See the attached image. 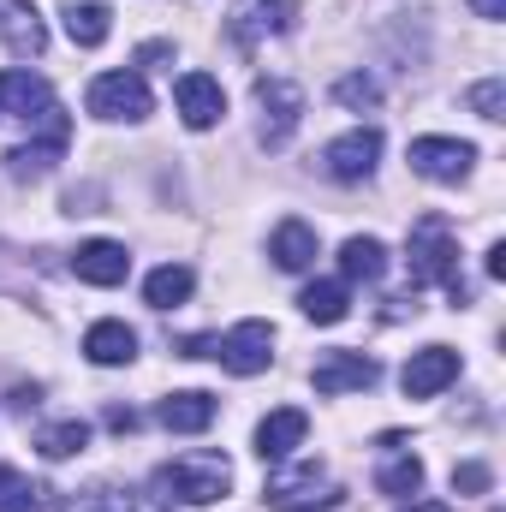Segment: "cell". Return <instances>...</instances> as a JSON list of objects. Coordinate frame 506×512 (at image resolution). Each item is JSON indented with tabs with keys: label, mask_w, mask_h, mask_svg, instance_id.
<instances>
[{
	"label": "cell",
	"mask_w": 506,
	"mask_h": 512,
	"mask_svg": "<svg viewBox=\"0 0 506 512\" xmlns=\"http://www.w3.org/2000/svg\"><path fill=\"white\" fill-rule=\"evenodd\" d=\"M447 286L453 304H471V286L459 280V245H453V227L441 215H423L411 227V292L417 286Z\"/></svg>",
	"instance_id": "obj_1"
},
{
	"label": "cell",
	"mask_w": 506,
	"mask_h": 512,
	"mask_svg": "<svg viewBox=\"0 0 506 512\" xmlns=\"http://www.w3.org/2000/svg\"><path fill=\"white\" fill-rule=\"evenodd\" d=\"M155 489H161V501L209 507V501H221L233 489V465L221 453H185V459H173V465L155 471Z\"/></svg>",
	"instance_id": "obj_2"
},
{
	"label": "cell",
	"mask_w": 506,
	"mask_h": 512,
	"mask_svg": "<svg viewBox=\"0 0 506 512\" xmlns=\"http://www.w3.org/2000/svg\"><path fill=\"white\" fill-rule=\"evenodd\" d=\"M340 501H346V489L322 465H298V471L268 477V507L274 512H334Z\"/></svg>",
	"instance_id": "obj_3"
},
{
	"label": "cell",
	"mask_w": 506,
	"mask_h": 512,
	"mask_svg": "<svg viewBox=\"0 0 506 512\" xmlns=\"http://www.w3.org/2000/svg\"><path fill=\"white\" fill-rule=\"evenodd\" d=\"M149 108H155V96L137 72H102L90 84V114L96 120H149Z\"/></svg>",
	"instance_id": "obj_4"
},
{
	"label": "cell",
	"mask_w": 506,
	"mask_h": 512,
	"mask_svg": "<svg viewBox=\"0 0 506 512\" xmlns=\"http://www.w3.org/2000/svg\"><path fill=\"white\" fill-rule=\"evenodd\" d=\"M471 161H477V143H465V137H417L411 143V167L435 185H459L471 173Z\"/></svg>",
	"instance_id": "obj_5"
},
{
	"label": "cell",
	"mask_w": 506,
	"mask_h": 512,
	"mask_svg": "<svg viewBox=\"0 0 506 512\" xmlns=\"http://www.w3.org/2000/svg\"><path fill=\"white\" fill-rule=\"evenodd\" d=\"M256 102H262V143L280 149L304 120V90L286 84V78H256Z\"/></svg>",
	"instance_id": "obj_6"
},
{
	"label": "cell",
	"mask_w": 506,
	"mask_h": 512,
	"mask_svg": "<svg viewBox=\"0 0 506 512\" xmlns=\"http://www.w3.org/2000/svg\"><path fill=\"white\" fill-rule=\"evenodd\" d=\"M381 161V131L376 126H358L346 131V137H334L328 149H322V167L340 179V185H358V179H370Z\"/></svg>",
	"instance_id": "obj_7"
},
{
	"label": "cell",
	"mask_w": 506,
	"mask_h": 512,
	"mask_svg": "<svg viewBox=\"0 0 506 512\" xmlns=\"http://www.w3.org/2000/svg\"><path fill=\"white\" fill-rule=\"evenodd\" d=\"M36 126H42V143H18V149L6 155V173H12V179H42V173L66 155V137H72V126H66V114H60V108H48Z\"/></svg>",
	"instance_id": "obj_8"
},
{
	"label": "cell",
	"mask_w": 506,
	"mask_h": 512,
	"mask_svg": "<svg viewBox=\"0 0 506 512\" xmlns=\"http://www.w3.org/2000/svg\"><path fill=\"white\" fill-rule=\"evenodd\" d=\"M459 382V352L453 346H423V352H411V364L399 370V387H405V399H435L441 387Z\"/></svg>",
	"instance_id": "obj_9"
},
{
	"label": "cell",
	"mask_w": 506,
	"mask_h": 512,
	"mask_svg": "<svg viewBox=\"0 0 506 512\" xmlns=\"http://www.w3.org/2000/svg\"><path fill=\"white\" fill-rule=\"evenodd\" d=\"M173 102H179V120L191 131L221 126V114H227V90H221L209 72H185V78L173 84Z\"/></svg>",
	"instance_id": "obj_10"
},
{
	"label": "cell",
	"mask_w": 506,
	"mask_h": 512,
	"mask_svg": "<svg viewBox=\"0 0 506 512\" xmlns=\"http://www.w3.org/2000/svg\"><path fill=\"white\" fill-rule=\"evenodd\" d=\"M215 358H221L233 376H262L268 358H274V328H268V322H239V328L221 340Z\"/></svg>",
	"instance_id": "obj_11"
},
{
	"label": "cell",
	"mask_w": 506,
	"mask_h": 512,
	"mask_svg": "<svg viewBox=\"0 0 506 512\" xmlns=\"http://www.w3.org/2000/svg\"><path fill=\"white\" fill-rule=\"evenodd\" d=\"M376 358H364V352H328L316 370H310V382H316V393H364V387H376Z\"/></svg>",
	"instance_id": "obj_12"
},
{
	"label": "cell",
	"mask_w": 506,
	"mask_h": 512,
	"mask_svg": "<svg viewBox=\"0 0 506 512\" xmlns=\"http://www.w3.org/2000/svg\"><path fill=\"white\" fill-rule=\"evenodd\" d=\"M0 42H6V54L36 60V54L48 48V24H42V12H36L30 0H0Z\"/></svg>",
	"instance_id": "obj_13"
},
{
	"label": "cell",
	"mask_w": 506,
	"mask_h": 512,
	"mask_svg": "<svg viewBox=\"0 0 506 512\" xmlns=\"http://www.w3.org/2000/svg\"><path fill=\"white\" fill-rule=\"evenodd\" d=\"M227 30H233L239 48H256L262 36H286L292 30V0H239Z\"/></svg>",
	"instance_id": "obj_14"
},
{
	"label": "cell",
	"mask_w": 506,
	"mask_h": 512,
	"mask_svg": "<svg viewBox=\"0 0 506 512\" xmlns=\"http://www.w3.org/2000/svg\"><path fill=\"white\" fill-rule=\"evenodd\" d=\"M72 274H78L84 286H120L131 274V256H126V245H114V239H90V245H78V256H72Z\"/></svg>",
	"instance_id": "obj_15"
},
{
	"label": "cell",
	"mask_w": 506,
	"mask_h": 512,
	"mask_svg": "<svg viewBox=\"0 0 506 512\" xmlns=\"http://www.w3.org/2000/svg\"><path fill=\"white\" fill-rule=\"evenodd\" d=\"M215 393H203V387H185V393H167L161 399V423L173 429V435H203L209 423H215Z\"/></svg>",
	"instance_id": "obj_16"
},
{
	"label": "cell",
	"mask_w": 506,
	"mask_h": 512,
	"mask_svg": "<svg viewBox=\"0 0 506 512\" xmlns=\"http://www.w3.org/2000/svg\"><path fill=\"white\" fill-rule=\"evenodd\" d=\"M304 435H310V417H304V411H292V405H286V411H268V417L256 423V453H262V459H286Z\"/></svg>",
	"instance_id": "obj_17"
},
{
	"label": "cell",
	"mask_w": 506,
	"mask_h": 512,
	"mask_svg": "<svg viewBox=\"0 0 506 512\" xmlns=\"http://www.w3.org/2000/svg\"><path fill=\"white\" fill-rule=\"evenodd\" d=\"M0 108H12L18 120H42L54 108V90L36 72H0Z\"/></svg>",
	"instance_id": "obj_18"
},
{
	"label": "cell",
	"mask_w": 506,
	"mask_h": 512,
	"mask_svg": "<svg viewBox=\"0 0 506 512\" xmlns=\"http://www.w3.org/2000/svg\"><path fill=\"white\" fill-rule=\"evenodd\" d=\"M84 358H90V364H102V370L131 364V358H137V334H131L126 322H96V328L84 334Z\"/></svg>",
	"instance_id": "obj_19"
},
{
	"label": "cell",
	"mask_w": 506,
	"mask_h": 512,
	"mask_svg": "<svg viewBox=\"0 0 506 512\" xmlns=\"http://www.w3.org/2000/svg\"><path fill=\"white\" fill-rule=\"evenodd\" d=\"M268 256H274V268L304 274V268L316 262V227H304V221H280V227H274V245H268Z\"/></svg>",
	"instance_id": "obj_20"
},
{
	"label": "cell",
	"mask_w": 506,
	"mask_h": 512,
	"mask_svg": "<svg viewBox=\"0 0 506 512\" xmlns=\"http://www.w3.org/2000/svg\"><path fill=\"white\" fill-rule=\"evenodd\" d=\"M0 512H60V495L42 489V483H30L24 471L0 465Z\"/></svg>",
	"instance_id": "obj_21"
},
{
	"label": "cell",
	"mask_w": 506,
	"mask_h": 512,
	"mask_svg": "<svg viewBox=\"0 0 506 512\" xmlns=\"http://www.w3.org/2000/svg\"><path fill=\"white\" fill-rule=\"evenodd\" d=\"M191 286H197V274H191L185 262H161V268L143 280V298H149L155 310H179V304L191 298Z\"/></svg>",
	"instance_id": "obj_22"
},
{
	"label": "cell",
	"mask_w": 506,
	"mask_h": 512,
	"mask_svg": "<svg viewBox=\"0 0 506 512\" xmlns=\"http://www.w3.org/2000/svg\"><path fill=\"white\" fill-rule=\"evenodd\" d=\"M108 6L102 0H66V36L78 42V48H102L108 42Z\"/></svg>",
	"instance_id": "obj_23"
},
{
	"label": "cell",
	"mask_w": 506,
	"mask_h": 512,
	"mask_svg": "<svg viewBox=\"0 0 506 512\" xmlns=\"http://www.w3.org/2000/svg\"><path fill=\"white\" fill-rule=\"evenodd\" d=\"M298 310L310 316V322H346V310H352V298H346V280H310L304 286V298H298Z\"/></svg>",
	"instance_id": "obj_24"
},
{
	"label": "cell",
	"mask_w": 506,
	"mask_h": 512,
	"mask_svg": "<svg viewBox=\"0 0 506 512\" xmlns=\"http://www.w3.org/2000/svg\"><path fill=\"white\" fill-rule=\"evenodd\" d=\"M340 274L346 280H381L387 274V245L381 239H346L340 245Z\"/></svg>",
	"instance_id": "obj_25"
},
{
	"label": "cell",
	"mask_w": 506,
	"mask_h": 512,
	"mask_svg": "<svg viewBox=\"0 0 506 512\" xmlns=\"http://www.w3.org/2000/svg\"><path fill=\"white\" fill-rule=\"evenodd\" d=\"M36 447H42V459H72V453H84V447H90V423H78V417L48 423V429L36 435Z\"/></svg>",
	"instance_id": "obj_26"
},
{
	"label": "cell",
	"mask_w": 506,
	"mask_h": 512,
	"mask_svg": "<svg viewBox=\"0 0 506 512\" xmlns=\"http://www.w3.org/2000/svg\"><path fill=\"white\" fill-rule=\"evenodd\" d=\"M376 489H381V495H417V489H423V459H417V453L387 459V465H381V477H376Z\"/></svg>",
	"instance_id": "obj_27"
},
{
	"label": "cell",
	"mask_w": 506,
	"mask_h": 512,
	"mask_svg": "<svg viewBox=\"0 0 506 512\" xmlns=\"http://www.w3.org/2000/svg\"><path fill=\"white\" fill-rule=\"evenodd\" d=\"M334 96H340L346 108H376L381 84H376V78H364V72H352V78H340V84H334Z\"/></svg>",
	"instance_id": "obj_28"
},
{
	"label": "cell",
	"mask_w": 506,
	"mask_h": 512,
	"mask_svg": "<svg viewBox=\"0 0 506 512\" xmlns=\"http://www.w3.org/2000/svg\"><path fill=\"white\" fill-rule=\"evenodd\" d=\"M471 108H477L483 120H506V84L501 78H483V84L471 90Z\"/></svg>",
	"instance_id": "obj_29"
},
{
	"label": "cell",
	"mask_w": 506,
	"mask_h": 512,
	"mask_svg": "<svg viewBox=\"0 0 506 512\" xmlns=\"http://www.w3.org/2000/svg\"><path fill=\"white\" fill-rule=\"evenodd\" d=\"M84 512H137V501H131V489H96Z\"/></svg>",
	"instance_id": "obj_30"
},
{
	"label": "cell",
	"mask_w": 506,
	"mask_h": 512,
	"mask_svg": "<svg viewBox=\"0 0 506 512\" xmlns=\"http://www.w3.org/2000/svg\"><path fill=\"white\" fill-rule=\"evenodd\" d=\"M453 489L483 495V489H489V465H459V471H453Z\"/></svg>",
	"instance_id": "obj_31"
},
{
	"label": "cell",
	"mask_w": 506,
	"mask_h": 512,
	"mask_svg": "<svg viewBox=\"0 0 506 512\" xmlns=\"http://www.w3.org/2000/svg\"><path fill=\"white\" fill-rule=\"evenodd\" d=\"M215 352H221V340H215V334H191V340L179 346V358H215Z\"/></svg>",
	"instance_id": "obj_32"
},
{
	"label": "cell",
	"mask_w": 506,
	"mask_h": 512,
	"mask_svg": "<svg viewBox=\"0 0 506 512\" xmlns=\"http://www.w3.org/2000/svg\"><path fill=\"white\" fill-rule=\"evenodd\" d=\"M108 429H114V435H131V429H137V411H131V405H114V411H108Z\"/></svg>",
	"instance_id": "obj_33"
},
{
	"label": "cell",
	"mask_w": 506,
	"mask_h": 512,
	"mask_svg": "<svg viewBox=\"0 0 506 512\" xmlns=\"http://www.w3.org/2000/svg\"><path fill=\"white\" fill-rule=\"evenodd\" d=\"M489 274H495V280L506 274V245H489Z\"/></svg>",
	"instance_id": "obj_34"
},
{
	"label": "cell",
	"mask_w": 506,
	"mask_h": 512,
	"mask_svg": "<svg viewBox=\"0 0 506 512\" xmlns=\"http://www.w3.org/2000/svg\"><path fill=\"white\" fill-rule=\"evenodd\" d=\"M471 6H477V18H501L506 12V0H471Z\"/></svg>",
	"instance_id": "obj_35"
},
{
	"label": "cell",
	"mask_w": 506,
	"mask_h": 512,
	"mask_svg": "<svg viewBox=\"0 0 506 512\" xmlns=\"http://www.w3.org/2000/svg\"><path fill=\"white\" fill-rule=\"evenodd\" d=\"M399 512H453V507H441V501H411V507H399Z\"/></svg>",
	"instance_id": "obj_36"
}]
</instances>
